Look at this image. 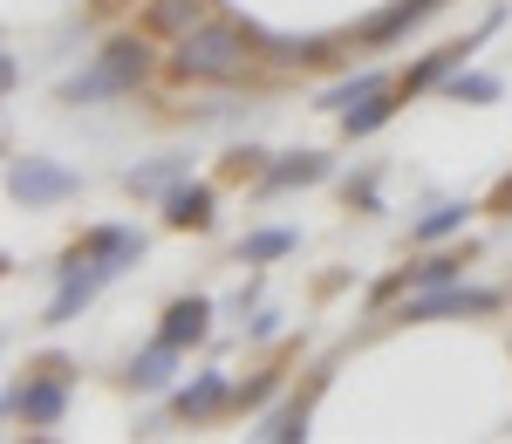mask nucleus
<instances>
[{
  "label": "nucleus",
  "instance_id": "f257e3e1",
  "mask_svg": "<svg viewBox=\"0 0 512 444\" xmlns=\"http://www.w3.org/2000/svg\"><path fill=\"white\" fill-rule=\"evenodd\" d=\"M144 69H151V48L130 41V35H117V41H103L96 69H82V76L62 82V103L82 110V103H103V96H130V89L144 82Z\"/></svg>",
  "mask_w": 512,
  "mask_h": 444
},
{
  "label": "nucleus",
  "instance_id": "f03ea898",
  "mask_svg": "<svg viewBox=\"0 0 512 444\" xmlns=\"http://www.w3.org/2000/svg\"><path fill=\"white\" fill-rule=\"evenodd\" d=\"M171 69L185 82H239L246 76V41L233 28H192L171 48Z\"/></svg>",
  "mask_w": 512,
  "mask_h": 444
},
{
  "label": "nucleus",
  "instance_id": "7ed1b4c3",
  "mask_svg": "<svg viewBox=\"0 0 512 444\" xmlns=\"http://www.w3.org/2000/svg\"><path fill=\"white\" fill-rule=\"evenodd\" d=\"M123 267L117 260H96V253H69V267H62V287H55V301H48V328H62V322H76L82 308L103 294V287L117 281Z\"/></svg>",
  "mask_w": 512,
  "mask_h": 444
},
{
  "label": "nucleus",
  "instance_id": "20e7f679",
  "mask_svg": "<svg viewBox=\"0 0 512 444\" xmlns=\"http://www.w3.org/2000/svg\"><path fill=\"white\" fill-rule=\"evenodd\" d=\"M7 192L28 205V212H41V205L76 199L82 178L69 171V164H55V158H14V171H7Z\"/></svg>",
  "mask_w": 512,
  "mask_h": 444
},
{
  "label": "nucleus",
  "instance_id": "39448f33",
  "mask_svg": "<svg viewBox=\"0 0 512 444\" xmlns=\"http://www.w3.org/2000/svg\"><path fill=\"white\" fill-rule=\"evenodd\" d=\"M437 315H499V294L492 287H465V281H444L424 287L396 308V322H437Z\"/></svg>",
  "mask_w": 512,
  "mask_h": 444
},
{
  "label": "nucleus",
  "instance_id": "423d86ee",
  "mask_svg": "<svg viewBox=\"0 0 512 444\" xmlns=\"http://www.w3.org/2000/svg\"><path fill=\"white\" fill-rule=\"evenodd\" d=\"M7 404H14V417H21V424H55V417L69 410V383H62V376H28Z\"/></svg>",
  "mask_w": 512,
  "mask_h": 444
},
{
  "label": "nucleus",
  "instance_id": "0eeeda50",
  "mask_svg": "<svg viewBox=\"0 0 512 444\" xmlns=\"http://www.w3.org/2000/svg\"><path fill=\"white\" fill-rule=\"evenodd\" d=\"M164 219L178 226V233H212V185H171L164 192Z\"/></svg>",
  "mask_w": 512,
  "mask_h": 444
},
{
  "label": "nucleus",
  "instance_id": "6e6552de",
  "mask_svg": "<svg viewBox=\"0 0 512 444\" xmlns=\"http://www.w3.org/2000/svg\"><path fill=\"white\" fill-rule=\"evenodd\" d=\"M205 328H212V301H205V294H185V301H171V308H164V342H171V349H192V342H205Z\"/></svg>",
  "mask_w": 512,
  "mask_h": 444
},
{
  "label": "nucleus",
  "instance_id": "1a4fd4ad",
  "mask_svg": "<svg viewBox=\"0 0 512 444\" xmlns=\"http://www.w3.org/2000/svg\"><path fill=\"white\" fill-rule=\"evenodd\" d=\"M226 404H233V383H226L219 369L192 376V383H185V390L171 397V410H178V417H212V410H226Z\"/></svg>",
  "mask_w": 512,
  "mask_h": 444
},
{
  "label": "nucleus",
  "instance_id": "9d476101",
  "mask_svg": "<svg viewBox=\"0 0 512 444\" xmlns=\"http://www.w3.org/2000/svg\"><path fill=\"white\" fill-rule=\"evenodd\" d=\"M403 103H410V96H403V82H390V89L362 96L355 110H342V130H349V137H369V130H383V123H390L396 110H403Z\"/></svg>",
  "mask_w": 512,
  "mask_h": 444
},
{
  "label": "nucleus",
  "instance_id": "9b49d317",
  "mask_svg": "<svg viewBox=\"0 0 512 444\" xmlns=\"http://www.w3.org/2000/svg\"><path fill=\"white\" fill-rule=\"evenodd\" d=\"M478 41H444V48H431L410 76H403V96H417V89H431V82H444V76H458L465 69V55H472Z\"/></svg>",
  "mask_w": 512,
  "mask_h": 444
},
{
  "label": "nucleus",
  "instance_id": "f8f14e48",
  "mask_svg": "<svg viewBox=\"0 0 512 444\" xmlns=\"http://www.w3.org/2000/svg\"><path fill=\"white\" fill-rule=\"evenodd\" d=\"M76 253L117 260V267H137V260H144V233H130V226H96V233H82Z\"/></svg>",
  "mask_w": 512,
  "mask_h": 444
},
{
  "label": "nucleus",
  "instance_id": "ddd939ff",
  "mask_svg": "<svg viewBox=\"0 0 512 444\" xmlns=\"http://www.w3.org/2000/svg\"><path fill=\"white\" fill-rule=\"evenodd\" d=\"M178 356H185V349H171V342H151V349H137V363H130V383H137V390H171V369H178Z\"/></svg>",
  "mask_w": 512,
  "mask_h": 444
},
{
  "label": "nucleus",
  "instance_id": "4468645a",
  "mask_svg": "<svg viewBox=\"0 0 512 444\" xmlns=\"http://www.w3.org/2000/svg\"><path fill=\"white\" fill-rule=\"evenodd\" d=\"M294 246H301V233L267 226V233H246V240H239V260H246V267H267V260H287Z\"/></svg>",
  "mask_w": 512,
  "mask_h": 444
},
{
  "label": "nucleus",
  "instance_id": "2eb2a0df",
  "mask_svg": "<svg viewBox=\"0 0 512 444\" xmlns=\"http://www.w3.org/2000/svg\"><path fill=\"white\" fill-rule=\"evenodd\" d=\"M465 219H472V205H431V212H424V219H417V226H410V240L417 246H431V240H451V233H465Z\"/></svg>",
  "mask_w": 512,
  "mask_h": 444
},
{
  "label": "nucleus",
  "instance_id": "dca6fc26",
  "mask_svg": "<svg viewBox=\"0 0 512 444\" xmlns=\"http://www.w3.org/2000/svg\"><path fill=\"white\" fill-rule=\"evenodd\" d=\"M321 178H328V158H321V151H294V158H280L274 171H267L274 192H287V185H321Z\"/></svg>",
  "mask_w": 512,
  "mask_h": 444
},
{
  "label": "nucleus",
  "instance_id": "f3484780",
  "mask_svg": "<svg viewBox=\"0 0 512 444\" xmlns=\"http://www.w3.org/2000/svg\"><path fill=\"white\" fill-rule=\"evenodd\" d=\"M431 7H437V0H396V7H383V14H376V21H369L362 35H369V41H396L403 28H417V21H424Z\"/></svg>",
  "mask_w": 512,
  "mask_h": 444
},
{
  "label": "nucleus",
  "instance_id": "a211bd4d",
  "mask_svg": "<svg viewBox=\"0 0 512 444\" xmlns=\"http://www.w3.org/2000/svg\"><path fill=\"white\" fill-rule=\"evenodd\" d=\"M185 171H192V158H158V164H137V171H123V185H130V192H171Z\"/></svg>",
  "mask_w": 512,
  "mask_h": 444
},
{
  "label": "nucleus",
  "instance_id": "6ab92c4d",
  "mask_svg": "<svg viewBox=\"0 0 512 444\" xmlns=\"http://www.w3.org/2000/svg\"><path fill=\"white\" fill-rule=\"evenodd\" d=\"M376 89H390V76H383V69H362V76L335 82V89L321 96V110H335V117H342V110H355V103H362V96H376Z\"/></svg>",
  "mask_w": 512,
  "mask_h": 444
},
{
  "label": "nucleus",
  "instance_id": "aec40b11",
  "mask_svg": "<svg viewBox=\"0 0 512 444\" xmlns=\"http://www.w3.org/2000/svg\"><path fill=\"white\" fill-rule=\"evenodd\" d=\"M444 89H451V103H499V76H478V69L444 76Z\"/></svg>",
  "mask_w": 512,
  "mask_h": 444
},
{
  "label": "nucleus",
  "instance_id": "412c9836",
  "mask_svg": "<svg viewBox=\"0 0 512 444\" xmlns=\"http://www.w3.org/2000/svg\"><path fill=\"white\" fill-rule=\"evenodd\" d=\"M465 274V253H431L424 267H410V287H444Z\"/></svg>",
  "mask_w": 512,
  "mask_h": 444
},
{
  "label": "nucleus",
  "instance_id": "4be33fe9",
  "mask_svg": "<svg viewBox=\"0 0 512 444\" xmlns=\"http://www.w3.org/2000/svg\"><path fill=\"white\" fill-rule=\"evenodd\" d=\"M198 14H205V0H158V28H171V35H192L198 28Z\"/></svg>",
  "mask_w": 512,
  "mask_h": 444
},
{
  "label": "nucleus",
  "instance_id": "5701e85b",
  "mask_svg": "<svg viewBox=\"0 0 512 444\" xmlns=\"http://www.w3.org/2000/svg\"><path fill=\"white\" fill-rule=\"evenodd\" d=\"M260 438H274V444H301L308 438V404H287L280 417H267V431Z\"/></svg>",
  "mask_w": 512,
  "mask_h": 444
},
{
  "label": "nucleus",
  "instance_id": "b1692460",
  "mask_svg": "<svg viewBox=\"0 0 512 444\" xmlns=\"http://www.w3.org/2000/svg\"><path fill=\"white\" fill-rule=\"evenodd\" d=\"M274 390H280V369H267V376H253L246 390H233V404H239V410H246V404H267Z\"/></svg>",
  "mask_w": 512,
  "mask_h": 444
}]
</instances>
